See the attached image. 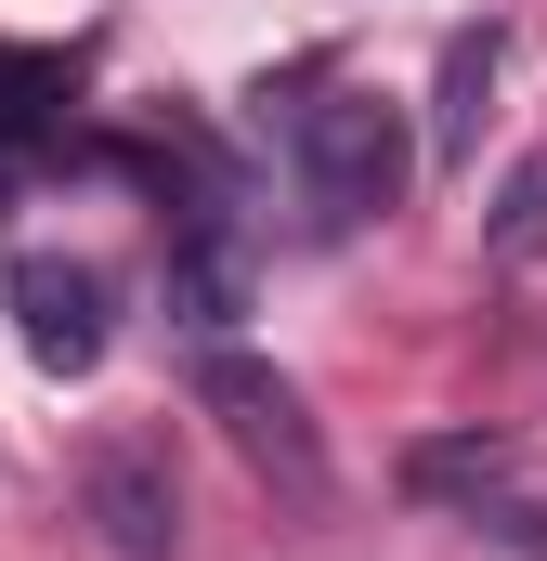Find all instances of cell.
Segmentation results:
<instances>
[{
  "instance_id": "6da1fadb",
  "label": "cell",
  "mask_w": 547,
  "mask_h": 561,
  "mask_svg": "<svg viewBox=\"0 0 547 561\" xmlns=\"http://www.w3.org/2000/svg\"><path fill=\"white\" fill-rule=\"evenodd\" d=\"M287 170L326 222H379V209H405L417 144L379 92H313V105H287Z\"/></svg>"
},
{
  "instance_id": "7a4b0ae2",
  "label": "cell",
  "mask_w": 547,
  "mask_h": 561,
  "mask_svg": "<svg viewBox=\"0 0 547 561\" xmlns=\"http://www.w3.org/2000/svg\"><path fill=\"white\" fill-rule=\"evenodd\" d=\"M196 405L222 419V444L261 470L287 510H326V431L300 405V379H274L261 353H235V340H196Z\"/></svg>"
},
{
  "instance_id": "3957f363",
  "label": "cell",
  "mask_w": 547,
  "mask_h": 561,
  "mask_svg": "<svg viewBox=\"0 0 547 561\" xmlns=\"http://www.w3.org/2000/svg\"><path fill=\"white\" fill-rule=\"evenodd\" d=\"M79 510H92V536L118 561H183V483H170V457L143 431H105L79 457Z\"/></svg>"
},
{
  "instance_id": "277c9868",
  "label": "cell",
  "mask_w": 547,
  "mask_h": 561,
  "mask_svg": "<svg viewBox=\"0 0 547 561\" xmlns=\"http://www.w3.org/2000/svg\"><path fill=\"white\" fill-rule=\"evenodd\" d=\"M13 327H26V353H39V379H92L105 366V275L92 262H13Z\"/></svg>"
},
{
  "instance_id": "5b68a950",
  "label": "cell",
  "mask_w": 547,
  "mask_h": 561,
  "mask_svg": "<svg viewBox=\"0 0 547 561\" xmlns=\"http://www.w3.org/2000/svg\"><path fill=\"white\" fill-rule=\"evenodd\" d=\"M170 313L196 327V340H222L235 313H248V249H235V222L196 196L183 209V236H170Z\"/></svg>"
},
{
  "instance_id": "8992f818",
  "label": "cell",
  "mask_w": 547,
  "mask_h": 561,
  "mask_svg": "<svg viewBox=\"0 0 547 561\" xmlns=\"http://www.w3.org/2000/svg\"><path fill=\"white\" fill-rule=\"evenodd\" d=\"M496 66H509V26H456V39H443V79H430V157H443V170H469Z\"/></svg>"
},
{
  "instance_id": "52a82bcc",
  "label": "cell",
  "mask_w": 547,
  "mask_h": 561,
  "mask_svg": "<svg viewBox=\"0 0 547 561\" xmlns=\"http://www.w3.org/2000/svg\"><path fill=\"white\" fill-rule=\"evenodd\" d=\"M482 249L496 262H547V144L496 183V209H482Z\"/></svg>"
},
{
  "instance_id": "ba28073f",
  "label": "cell",
  "mask_w": 547,
  "mask_h": 561,
  "mask_svg": "<svg viewBox=\"0 0 547 561\" xmlns=\"http://www.w3.org/2000/svg\"><path fill=\"white\" fill-rule=\"evenodd\" d=\"M53 92H66V66H53V53H0V144L39 131V105H53Z\"/></svg>"
}]
</instances>
